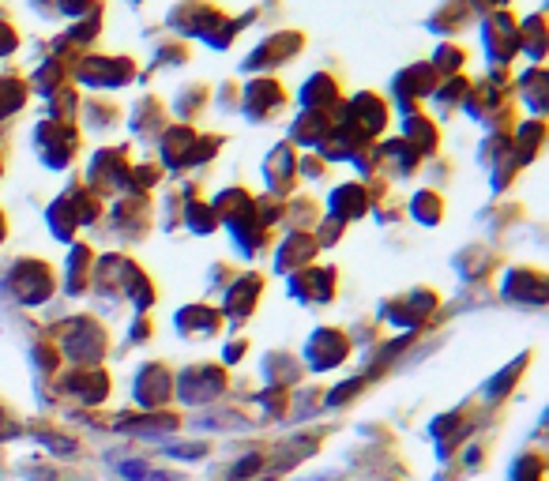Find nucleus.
Returning <instances> with one entry per match:
<instances>
[{"label":"nucleus","mask_w":549,"mask_h":481,"mask_svg":"<svg viewBox=\"0 0 549 481\" xmlns=\"http://www.w3.org/2000/svg\"><path fill=\"white\" fill-rule=\"evenodd\" d=\"M519 102L512 94V83H493V79H478L471 83V94L463 102V113L474 125H486L489 132H512L519 121Z\"/></svg>","instance_id":"1"},{"label":"nucleus","mask_w":549,"mask_h":481,"mask_svg":"<svg viewBox=\"0 0 549 481\" xmlns=\"http://www.w3.org/2000/svg\"><path fill=\"white\" fill-rule=\"evenodd\" d=\"M136 79H140L136 61L121 53H83L72 64V83L91 87V91H125Z\"/></svg>","instance_id":"2"},{"label":"nucleus","mask_w":549,"mask_h":481,"mask_svg":"<svg viewBox=\"0 0 549 481\" xmlns=\"http://www.w3.org/2000/svg\"><path fill=\"white\" fill-rule=\"evenodd\" d=\"M335 121L346 128V132H354L361 143H377L388 125H392V106L373 91H358L343 98V106L335 113Z\"/></svg>","instance_id":"3"},{"label":"nucleus","mask_w":549,"mask_h":481,"mask_svg":"<svg viewBox=\"0 0 549 481\" xmlns=\"http://www.w3.org/2000/svg\"><path fill=\"white\" fill-rule=\"evenodd\" d=\"M31 143H34V155L42 166L49 170H68L76 162L79 147H83V132L79 125H64V121H38L31 132Z\"/></svg>","instance_id":"4"},{"label":"nucleus","mask_w":549,"mask_h":481,"mask_svg":"<svg viewBox=\"0 0 549 481\" xmlns=\"http://www.w3.org/2000/svg\"><path fill=\"white\" fill-rule=\"evenodd\" d=\"M301 53H305V34L294 31V27H283V31L264 34V38L245 53L241 72H249V76H267V72H275V68H283V64L298 61Z\"/></svg>","instance_id":"5"},{"label":"nucleus","mask_w":549,"mask_h":481,"mask_svg":"<svg viewBox=\"0 0 549 481\" xmlns=\"http://www.w3.org/2000/svg\"><path fill=\"white\" fill-rule=\"evenodd\" d=\"M102 27H106V0H98L87 16L72 19V27L49 42V57H57V61H64V64H76L83 53H91V46L98 42Z\"/></svg>","instance_id":"6"},{"label":"nucleus","mask_w":549,"mask_h":481,"mask_svg":"<svg viewBox=\"0 0 549 481\" xmlns=\"http://www.w3.org/2000/svg\"><path fill=\"white\" fill-rule=\"evenodd\" d=\"M286 102H290V94L275 76H252L237 94V109L252 125H267L275 113H283Z\"/></svg>","instance_id":"7"},{"label":"nucleus","mask_w":549,"mask_h":481,"mask_svg":"<svg viewBox=\"0 0 549 481\" xmlns=\"http://www.w3.org/2000/svg\"><path fill=\"white\" fill-rule=\"evenodd\" d=\"M128 170H132V147H98L87 162V188L95 196H113L128 188Z\"/></svg>","instance_id":"8"},{"label":"nucleus","mask_w":549,"mask_h":481,"mask_svg":"<svg viewBox=\"0 0 549 481\" xmlns=\"http://www.w3.org/2000/svg\"><path fill=\"white\" fill-rule=\"evenodd\" d=\"M482 31V49L489 57V68H508L519 57V19L512 12H493L478 19Z\"/></svg>","instance_id":"9"},{"label":"nucleus","mask_w":549,"mask_h":481,"mask_svg":"<svg viewBox=\"0 0 549 481\" xmlns=\"http://www.w3.org/2000/svg\"><path fill=\"white\" fill-rule=\"evenodd\" d=\"M222 16H226V8L215 0H177L166 12V27L173 31V38L189 42V38H204Z\"/></svg>","instance_id":"10"},{"label":"nucleus","mask_w":549,"mask_h":481,"mask_svg":"<svg viewBox=\"0 0 549 481\" xmlns=\"http://www.w3.org/2000/svg\"><path fill=\"white\" fill-rule=\"evenodd\" d=\"M437 68L429 61H414L407 64L403 72H395L392 79V94H395V109L407 117V113H418V106H422L425 98H433V91H437Z\"/></svg>","instance_id":"11"},{"label":"nucleus","mask_w":549,"mask_h":481,"mask_svg":"<svg viewBox=\"0 0 549 481\" xmlns=\"http://www.w3.org/2000/svg\"><path fill=\"white\" fill-rule=\"evenodd\" d=\"M196 128L192 125H181V121H173V125H166V132L155 140L158 147V166L162 170H192V151H196Z\"/></svg>","instance_id":"12"},{"label":"nucleus","mask_w":549,"mask_h":481,"mask_svg":"<svg viewBox=\"0 0 549 481\" xmlns=\"http://www.w3.org/2000/svg\"><path fill=\"white\" fill-rule=\"evenodd\" d=\"M170 125V106L158 98L155 91L140 94L136 102H132V113H128V128H132V136L140 143H155L162 132Z\"/></svg>","instance_id":"13"},{"label":"nucleus","mask_w":549,"mask_h":481,"mask_svg":"<svg viewBox=\"0 0 549 481\" xmlns=\"http://www.w3.org/2000/svg\"><path fill=\"white\" fill-rule=\"evenodd\" d=\"M260 170H264V181H267V188H271V196L290 192V188L298 185V147L279 140L264 155V166H260Z\"/></svg>","instance_id":"14"},{"label":"nucleus","mask_w":549,"mask_h":481,"mask_svg":"<svg viewBox=\"0 0 549 481\" xmlns=\"http://www.w3.org/2000/svg\"><path fill=\"white\" fill-rule=\"evenodd\" d=\"M301 109H320V113H339L343 106V87L331 72H313L298 91Z\"/></svg>","instance_id":"15"},{"label":"nucleus","mask_w":549,"mask_h":481,"mask_svg":"<svg viewBox=\"0 0 549 481\" xmlns=\"http://www.w3.org/2000/svg\"><path fill=\"white\" fill-rule=\"evenodd\" d=\"M474 12L467 0H444V4H437L433 8V16L425 19V27H429V34H437L440 42H452L455 34H463L467 27L474 23Z\"/></svg>","instance_id":"16"},{"label":"nucleus","mask_w":549,"mask_h":481,"mask_svg":"<svg viewBox=\"0 0 549 481\" xmlns=\"http://www.w3.org/2000/svg\"><path fill=\"white\" fill-rule=\"evenodd\" d=\"M331 125H335V113H320V109H301L298 117L290 121V136H286V143H294V147H305V151H316L320 143L328 140Z\"/></svg>","instance_id":"17"},{"label":"nucleus","mask_w":549,"mask_h":481,"mask_svg":"<svg viewBox=\"0 0 549 481\" xmlns=\"http://www.w3.org/2000/svg\"><path fill=\"white\" fill-rule=\"evenodd\" d=\"M399 140H407L418 155H422V162L425 158H437V151H440V125L429 117V113H407L403 117V125H399Z\"/></svg>","instance_id":"18"},{"label":"nucleus","mask_w":549,"mask_h":481,"mask_svg":"<svg viewBox=\"0 0 549 481\" xmlns=\"http://www.w3.org/2000/svg\"><path fill=\"white\" fill-rule=\"evenodd\" d=\"M512 94H516V102L531 109L534 117H546V94H549V72L546 64H531V68H523V76L512 83Z\"/></svg>","instance_id":"19"},{"label":"nucleus","mask_w":549,"mask_h":481,"mask_svg":"<svg viewBox=\"0 0 549 481\" xmlns=\"http://www.w3.org/2000/svg\"><path fill=\"white\" fill-rule=\"evenodd\" d=\"M542 147H546V117L516 121V128H512V151H516L519 166L534 162V158L542 155Z\"/></svg>","instance_id":"20"},{"label":"nucleus","mask_w":549,"mask_h":481,"mask_svg":"<svg viewBox=\"0 0 549 481\" xmlns=\"http://www.w3.org/2000/svg\"><path fill=\"white\" fill-rule=\"evenodd\" d=\"M207 106H211V83H204V79L185 83V87L177 91V98H173V113H177L181 125H196L207 113Z\"/></svg>","instance_id":"21"},{"label":"nucleus","mask_w":549,"mask_h":481,"mask_svg":"<svg viewBox=\"0 0 549 481\" xmlns=\"http://www.w3.org/2000/svg\"><path fill=\"white\" fill-rule=\"evenodd\" d=\"M377 151H380V166H388L395 177H414V173L422 170V155L410 147L407 140H377Z\"/></svg>","instance_id":"22"},{"label":"nucleus","mask_w":549,"mask_h":481,"mask_svg":"<svg viewBox=\"0 0 549 481\" xmlns=\"http://www.w3.org/2000/svg\"><path fill=\"white\" fill-rule=\"evenodd\" d=\"M121 117H125L121 102H113L106 94H91V98L79 106V121L87 128H95V132H113V128L121 125Z\"/></svg>","instance_id":"23"},{"label":"nucleus","mask_w":549,"mask_h":481,"mask_svg":"<svg viewBox=\"0 0 549 481\" xmlns=\"http://www.w3.org/2000/svg\"><path fill=\"white\" fill-rule=\"evenodd\" d=\"M256 19H260V8H249V12H241V16H222L200 42H204L207 49H215V53H226V49L241 38V31H245L249 23H256Z\"/></svg>","instance_id":"24"},{"label":"nucleus","mask_w":549,"mask_h":481,"mask_svg":"<svg viewBox=\"0 0 549 481\" xmlns=\"http://www.w3.org/2000/svg\"><path fill=\"white\" fill-rule=\"evenodd\" d=\"M519 53L531 64H546V12H531L519 19Z\"/></svg>","instance_id":"25"},{"label":"nucleus","mask_w":549,"mask_h":481,"mask_svg":"<svg viewBox=\"0 0 549 481\" xmlns=\"http://www.w3.org/2000/svg\"><path fill=\"white\" fill-rule=\"evenodd\" d=\"M27 102H31V83H27V76L4 72V76H0V125L12 121L16 113H23Z\"/></svg>","instance_id":"26"},{"label":"nucleus","mask_w":549,"mask_h":481,"mask_svg":"<svg viewBox=\"0 0 549 481\" xmlns=\"http://www.w3.org/2000/svg\"><path fill=\"white\" fill-rule=\"evenodd\" d=\"M328 203H331V215H335V222L365 215V207H369V196H365V181H346V185H335V188H331V200Z\"/></svg>","instance_id":"27"},{"label":"nucleus","mask_w":549,"mask_h":481,"mask_svg":"<svg viewBox=\"0 0 549 481\" xmlns=\"http://www.w3.org/2000/svg\"><path fill=\"white\" fill-rule=\"evenodd\" d=\"M27 83H31V91H38L42 98H49V94H57L61 87L72 83V64H64V61H57V57H49L46 53V61L34 68Z\"/></svg>","instance_id":"28"},{"label":"nucleus","mask_w":549,"mask_h":481,"mask_svg":"<svg viewBox=\"0 0 549 481\" xmlns=\"http://www.w3.org/2000/svg\"><path fill=\"white\" fill-rule=\"evenodd\" d=\"M471 83L474 79H467V76L440 79L437 91H433V109H437L440 117H452V113H459L463 102H467V94H471Z\"/></svg>","instance_id":"29"},{"label":"nucleus","mask_w":549,"mask_h":481,"mask_svg":"<svg viewBox=\"0 0 549 481\" xmlns=\"http://www.w3.org/2000/svg\"><path fill=\"white\" fill-rule=\"evenodd\" d=\"M117 226H121V233L136 230V237L151 226V200H147V192H132V196H125V200L117 203Z\"/></svg>","instance_id":"30"},{"label":"nucleus","mask_w":549,"mask_h":481,"mask_svg":"<svg viewBox=\"0 0 549 481\" xmlns=\"http://www.w3.org/2000/svg\"><path fill=\"white\" fill-rule=\"evenodd\" d=\"M211 211H215V218H222V222L230 226L234 218L249 215L252 211V192L249 188H241V185L222 188L219 196H215V203H211Z\"/></svg>","instance_id":"31"},{"label":"nucleus","mask_w":549,"mask_h":481,"mask_svg":"<svg viewBox=\"0 0 549 481\" xmlns=\"http://www.w3.org/2000/svg\"><path fill=\"white\" fill-rule=\"evenodd\" d=\"M467 61H471V53H467V46H459V42H437V49H433V57H429V64L437 68V76H440V79L463 76V68H467Z\"/></svg>","instance_id":"32"},{"label":"nucleus","mask_w":549,"mask_h":481,"mask_svg":"<svg viewBox=\"0 0 549 481\" xmlns=\"http://www.w3.org/2000/svg\"><path fill=\"white\" fill-rule=\"evenodd\" d=\"M79 106H83V98H79L76 83H68V87H61L57 94H49V98H46V117H49V121L76 125V121H79Z\"/></svg>","instance_id":"33"},{"label":"nucleus","mask_w":549,"mask_h":481,"mask_svg":"<svg viewBox=\"0 0 549 481\" xmlns=\"http://www.w3.org/2000/svg\"><path fill=\"white\" fill-rule=\"evenodd\" d=\"M79 226V215H76V203H72V196L64 192L61 200L49 203V230L57 233V237H72Z\"/></svg>","instance_id":"34"},{"label":"nucleus","mask_w":549,"mask_h":481,"mask_svg":"<svg viewBox=\"0 0 549 481\" xmlns=\"http://www.w3.org/2000/svg\"><path fill=\"white\" fill-rule=\"evenodd\" d=\"M316 252V245H313V237H309V233H290V237H286V245L283 249H279V271H290V267H298L301 260H309V256H313Z\"/></svg>","instance_id":"35"},{"label":"nucleus","mask_w":549,"mask_h":481,"mask_svg":"<svg viewBox=\"0 0 549 481\" xmlns=\"http://www.w3.org/2000/svg\"><path fill=\"white\" fill-rule=\"evenodd\" d=\"M512 132H489L486 140H482V166H501L504 158H512Z\"/></svg>","instance_id":"36"},{"label":"nucleus","mask_w":549,"mask_h":481,"mask_svg":"<svg viewBox=\"0 0 549 481\" xmlns=\"http://www.w3.org/2000/svg\"><path fill=\"white\" fill-rule=\"evenodd\" d=\"M410 211H414L418 222L433 226V222H440V215H444V200H440V192H433V188H422V192L410 200Z\"/></svg>","instance_id":"37"},{"label":"nucleus","mask_w":549,"mask_h":481,"mask_svg":"<svg viewBox=\"0 0 549 481\" xmlns=\"http://www.w3.org/2000/svg\"><path fill=\"white\" fill-rule=\"evenodd\" d=\"M181 64H189V42L162 38L155 46V68H181Z\"/></svg>","instance_id":"38"},{"label":"nucleus","mask_w":549,"mask_h":481,"mask_svg":"<svg viewBox=\"0 0 549 481\" xmlns=\"http://www.w3.org/2000/svg\"><path fill=\"white\" fill-rule=\"evenodd\" d=\"M162 166L155 162H132V170H128V188H136V192H147V188L162 185Z\"/></svg>","instance_id":"39"},{"label":"nucleus","mask_w":549,"mask_h":481,"mask_svg":"<svg viewBox=\"0 0 549 481\" xmlns=\"http://www.w3.org/2000/svg\"><path fill=\"white\" fill-rule=\"evenodd\" d=\"M222 147H226V132H200L196 136V151H192V166H207Z\"/></svg>","instance_id":"40"},{"label":"nucleus","mask_w":549,"mask_h":481,"mask_svg":"<svg viewBox=\"0 0 549 481\" xmlns=\"http://www.w3.org/2000/svg\"><path fill=\"white\" fill-rule=\"evenodd\" d=\"M185 222H189L196 233H211L215 226H219V218H215V211H211V203H200L196 196H192V203L185 207Z\"/></svg>","instance_id":"41"},{"label":"nucleus","mask_w":549,"mask_h":481,"mask_svg":"<svg viewBox=\"0 0 549 481\" xmlns=\"http://www.w3.org/2000/svg\"><path fill=\"white\" fill-rule=\"evenodd\" d=\"M328 170H331V162H324L316 151L298 155V177H305V181H320V177H328Z\"/></svg>","instance_id":"42"},{"label":"nucleus","mask_w":549,"mask_h":481,"mask_svg":"<svg viewBox=\"0 0 549 481\" xmlns=\"http://www.w3.org/2000/svg\"><path fill=\"white\" fill-rule=\"evenodd\" d=\"M354 166H358V173H365V177H373V173L380 170V151H377V143H365L358 155L350 158Z\"/></svg>","instance_id":"43"},{"label":"nucleus","mask_w":549,"mask_h":481,"mask_svg":"<svg viewBox=\"0 0 549 481\" xmlns=\"http://www.w3.org/2000/svg\"><path fill=\"white\" fill-rule=\"evenodd\" d=\"M16 49H19V31H16V23L4 16L0 19V61H4V57H12Z\"/></svg>","instance_id":"44"},{"label":"nucleus","mask_w":549,"mask_h":481,"mask_svg":"<svg viewBox=\"0 0 549 481\" xmlns=\"http://www.w3.org/2000/svg\"><path fill=\"white\" fill-rule=\"evenodd\" d=\"M95 4H98V0H57V16L79 19V16H87Z\"/></svg>","instance_id":"45"},{"label":"nucleus","mask_w":549,"mask_h":481,"mask_svg":"<svg viewBox=\"0 0 549 481\" xmlns=\"http://www.w3.org/2000/svg\"><path fill=\"white\" fill-rule=\"evenodd\" d=\"M237 94H241V87H237L234 79H226V83L219 87V94H215V102H219L222 113H234V109H237Z\"/></svg>","instance_id":"46"},{"label":"nucleus","mask_w":549,"mask_h":481,"mask_svg":"<svg viewBox=\"0 0 549 481\" xmlns=\"http://www.w3.org/2000/svg\"><path fill=\"white\" fill-rule=\"evenodd\" d=\"M467 4H471L474 16L482 19V16H493V12H508L512 0H467Z\"/></svg>","instance_id":"47"},{"label":"nucleus","mask_w":549,"mask_h":481,"mask_svg":"<svg viewBox=\"0 0 549 481\" xmlns=\"http://www.w3.org/2000/svg\"><path fill=\"white\" fill-rule=\"evenodd\" d=\"M290 218H294V222L316 218V200H309V196H301V200H294V203H290Z\"/></svg>","instance_id":"48"},{"label":"nucleus","mask_w":549,"mask_h":481,"mask_svg":"<svg viewBox=\"0 0 549 481\" xmlns=\"http://www.w3.org/2000/svg\"><path fill=\"white\" fill-rule=\"evenodd\" d=\"M31 8L38 16H57V0H31Z\"/></svg>","instance_id":"49"},{"label":"nucleus","mask_w":549,"mask_h":481,"mask_svg":"<svg viewBox=\"0 0 549 481\" xmlns=\"http://www.w3.org/2000/svg\"><path fill=\"white\" fill-rule=\"evenodd\" d=\"M4 162H8V147H4V140H0V177H4Z\"/></svg>","instance_id":"50"},{"label":"nucleus","mask_w":549,"mask_h":481,"mask_svg":"<svg viewBox=\"0 0 549 481\" xmlns=\"http://www.w3.org/2000/svg\"><path fill=\"white\" fill-rule=\"evenodd\" d=\"M4 230H8V222H4V211H0V241H4Z\"/></svg>","instance_id":"51"},{"label":"nucleus","mask_w":549,"mask_h":481,"mask_svg":"<svg viewBox=\"0 0 549 481\" xmlns=\"http://www.w3.org/2000/svg\"><path fill=\"white\" fill-rule=\"evenodd\" d=\"M128 4H147V0H128Z\"/></svg>","instance_id":"52"},{"label":"nucleus","mask_w":549,"mask_h":481,"mask_svg":"<svg viewBox=\"0 0 549 481\" xmlns=\"http://www.w3.org/2000/svg\"><path fill=\"white\" fill-rule=\"evenodd\" d=\"M0 19H4V8H0Z\"/></svg>","instance_id":"53"}]
</instances>
